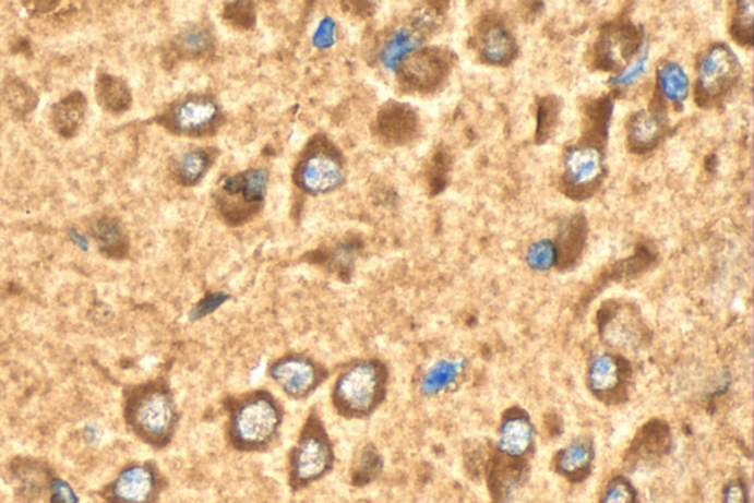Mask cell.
<instances>
[{"mask_svg":"<svg viewBox=\"0 0 754 503\" xmlns=\"http://www.w3.org/2000/svg\"><path fill=\"white\" fill-rule=\"evenodd\" d=\"M123 415L129 430L154 447L170 443L179 421L170 388L159 380L125 388Z\"/></svg>","mask_w":754,"mask_h":503,"instance_id":"1","label":"cell"},{"mask_svg":"<svg viewBox=\"0 0 754 503\" xmlns=\"http://www.w3.org/2000/svg\"><path fill=\"white\" fill-rule=\"evenodd\" d=\"M386 380V369L378 360L349 364L335 383V408L347 418L369 417L382 404Z\"/></svg>","mask_w":754,"mask_h":503,"instance_id":"2","label":"cell"},{"mask_svg":"<svg viewBox=\"0 0 754 503\" xmlns=\"http://www.w3.org/2000/svg\"><path fill=\"white\" fill-rule=\"evenodd\" d=\"M279 402L267 392H254L230 406V438L236 446L261 448L276 438L282 423Z\"/></svg>","mask_w":754,"mask_h":503,"instance_id":"3","label":"cell"},{"mask_svg":"<svg viewBox=\"0 0 754 503\" xmlns=\"http://www.w3.org/2000/svg\"><path fill=\"white\" fill-rule=\"evenodd\" d=\"M743 75L739 58L727 44L707 46L697 58L694 100L703 110H715L726 103Z\"/></svg>","mask_w":754,"mask_h":503,"instance_id":"4","label":"cell"},{"mask_svg":"<svg viewBox=\"0 0 754 503\" xmlns=\"http://www.w3.org/2000/svg\"><path fill=\"white\" fill-rule=\"evenodd\" d=\"M644 27L631 20L627 11L606 23L589 50V67L600 73L619 75L630 69L644 45Z\"/></svg>","mask_w":754,"mask_h":503,"instance_id":"5","label":"cell"},{"mask_svg":"<svg viewBox=\"0 0 754 503\" xmlns=\"http://www.w3.org/2000/svg\"><path fill=\"white\" fill-rule=\"evenodd\" d=\"M597 328L601 342L617 351L646 349L653 338L638 306L631 301H605L597 312Z\"/></svg>","mask_w":754,"mask_h":503,"instance_id":"6","label":"cell"},{"mask_svg":"<svg viewBox=\"0 0 754 503\" xmlns=\"http://www.w3.org/2000/svg\"><path fill=\"white\" fill-rule=\"evenodd\" d=\"M605 149L576 142L564 148L559 190L573 201L596 195L606 178Z\"/></svg>","mask_w":754,"mask_h":503,"instance_id":"7","label":"cell"},{"mask_svg":"<svg viewBox=\"0 0 754 503\" xmlns=\"http://www.w3.org/2000/svg\"><path fill=\"white\" fill-rule=\"evenodd\" d=\"M454 64L456 56L446 48L417 49L397 65L399 85L412 94H432L444 85Z\"/></svg>","mask_w":754,"mask_h":503,"instance_id":"8","label":"cell"},{"mask_svg":"<svg viewBox=\"0 0 754 503\" xmlns=\"http://www.w3.org/2000/svg\"><path fill=\"white\" fill-rule=\"evenodd\" d=\"M267 171L252 169L227 179L217 195L223 217L231 225L246 224L260 212L267 192Z\"/></svg>","mask_w":754,"mask_h":503,"instance_id":"9","label":"cell"},{"mask_svg":"<svg viewBox=\"0 0 754 503\" xmlns=\"http://www.w3.org/2000/svg\"><path fill=\"white\" fill-rule=\"evenodd\" d=\"M634 369L621 354L605 351L593 356L588 363L587 384L589 393L600 404L619 406L630 399Z\"/></svg>","mask_w":754,"mask_h":503,"instance_id":"10","label":"cell"},{"mask_svg":"<svg viewBox=\"0 0 754 503\" xmlns=\"http://www.w3.org/2000/svg\"><path fill=\"white\" fill-rule=\"evenodd\" d=\"M470 48L486 65L508 67L519 57L516 36L507 21L494 11L480 16L471 35Z\"/></svg>","mask_w":754,"mask_h":503,"instance_id":"11","label":"cell"},{"mask_svg":"<svg viewBox=\"0 0 754 503\" xmlns=\"http://www.w3.org/2000/svg\"><path fill=\"white\" fill-rule=\"evenodd\" d=\"M332 465V447L326 431L315 415H311L290 456L292 477L298 483H311L327 472Z\"/></svg>","mask_w":754,"mask_h":503,"instance_id":"12","label":"cell"},{"mask_svg":"<svg viewBox=\"0 0 754 503\" xmlns=\"http://www.w3.org/2000/svg\"><path fill=\"white\" fill-rule=\"evenodd\" d=\"M669 132L668 104L655 91L646 110L634 112L626 121V146L632 154L646 155L661 144Z\"/></svg>","mask_w":754,"mask_h":503,"instance_id":"13","label":"cell"},{"mask_svg":"<svg viewBox=\"0 0 754 503\" xmlns=\"http://www.w3.org/2000/svg\"><path fill=\"white\" fill-rule=\"evenodd\" d=\"M157 493L158 474L153 465L132 464L105 486L103 496L108 503H153Z\"/></svg>","mask_w":754,"mask_h":503,"instance_id":"14","label":"cell"},{"mask_svg":"<svg viewBox=\"0 0 754 503\" xmlns=\"http://www.w3.org/2000/svg\"><path fill=\"white\" fill-rule=\"evenodd\" d=\"M297 178L299 187L310 194H326L343 183V161L334 149L314 146L299 165Z\"/></svg>","mask_w":754,"mask_h":503,"instance_id":"15","label":"cell"},{"mask_svg":"<svg viewBox=\"0 0 754 503\" xmlns=\"http://www.w3.org/2000/svg\"><path fill=\"white\" fill-rule=\"evenodd\" d=\"M218 117L220 110L213 99L195 96L176 104L161 121L179 135L204 136L217 128Z\"/></svg>","mask_w":754,"mask_h":503,"instance_id":"16","label":"cell"},{"mask_svg":"<svg viewBox=\"0 0 754 503\" xmlns=\"http://www.w3.org/2000/svg\"><path fill=\"white\" fill-rule=\"evenodd\" d=\"M672 443L671 426L663 419L653 418L632 439L623 455V464L627 469H635L659 463L672 451Z\"/></svg>","mask_w":754,"mask_h":503,"instance_id":"17","label":"cell"},{"mask_svg":"<svg viewBox=\"0 0 754 503\" xmlns=\"http://www.w3.org/2000/svg\"><path fill=\"white\" fill-rule=\"evenodd\" d=\"M270 376L292 399H306L322 384L323 369L302 356H286L270 368Z\"/></svg>","mask_w":754,"mask_h":503,"instance_id":"18","label":"cell"},{"mask_svg":"<svg viewBox=\"0 0 754 503\" xmlns=\"http://www.w3.org/2000/svg\"><path fill=\"white\" fill-rule=\"evenodd\" d=\"M657 262H659V254H657L655 247L647 241L638 242V244L635 245L634 254L630 255V258L619 260V262L613 263L612 266L606 267V270L594 279V283L589 285L587 291L584 292L579 308H585V306L591 303L608 285L612 283H623V280L637 279L639 276L647 274L648 271H651L653 267L656 266Z\"/></svg>","mask_w":754,"mask_h":503,"instance_id":"19","label":"cell"},{"mask_svg":"<svg viewBox=\"0 0 754 503\" xmlns=\"http://www.w3.org/2000/svg\"><path fill=\"white\" fill-rule=\"evenodd\" d=\"M534 423L529 414L519 406L505 410L501 417L495 451L508 458L529 459L534 451Z\"/></svg>","mask_w":754,"mask_h":503,"instance_id":"20","label":"cell"},{"mask_svg":"<svg viewBox=\"0 0 754 503\" xmlns=\"http://www.w3.org/2000/svg\"><path fill=\"white\" fill-rule=\"evenodd\" d=\"M529 474V459L508 458L492 448L486 477L492 503H507L513 493L525 483Z\"/></svg>","mask_w":754,"mask_h":503,"instance_id":"21","label":"cell"},{"mask_svg":"<svg viewBox=\"0 0 754 503\" xmlns=\"http://www.w3.org/2000/svg\"><path fill=\"white\" fill-rule=\"evenodd\" d=\"M420 120L406 104L387 103L379 111L376 133L387 145H406L419 135Z\"/></svg>","mask_w":754,"mask_h":503,"instance_id":"22","label":"cell"},{"mask_svg":"<svg viewBox=\"0 0 754 503\" xmlns=\"http://www.w3.org/2000/svg\"><path fill=\"white\" fill-rule=\"evenodd\" d=\"M588 232L587 217L581 213L563 221L553 242L555 270L571 272L578 266L587 247Z\"/></svg>","mask_w":754,"mask_h":503,"instance_id":"23","label":"cell"},{"mask_svg":"<svg viewBox=\"0 0 754 503\" xmlns=\"http://www.w3.org/2000/svg\"><path fill=\"white\" fill-rule=\"evenodd\" d=\"M596 447L588 435L573 439L553 456V469L569 483L579 484L591 476Z\"/></svg>","mask_w":754,"mask_h":503,"instance_id":"24","label":"cell"},{"mask_svg":"<svg viewBox=\"0 0 754 503\" xmlns=\"http://www.w3.org/2000/svg\"><path fill=\"white\" fill-rule=\"evenodd\" d=\"M618 91L612 94L588 99L583 105V121H581V144L597 146L606 149L609 140L610 121H612L614 100Z\"/></svg>","mask_w":754,"mask_h":503,"instance_id":"25","label":"cell"},{"mask_svg":"<svg viewBox=\"0 0 754 503\" xmlns=\"http://www.w3.org/2000/svg\"><path fill=\"white\" fill-rule=\"evenodd\" d=\"M86 110L87 99L82 92H73V94L55 104L50 120H52L53 129L57 130L58 135L62 137L77 135L80 128H82L84 116H86Z\"/></svg>","mask_w":754,"mask_h":503,"instance_id":"26","label":"cell"},{"mask_svg":"<svg viewBox=\"0 0 754 503\" xmlns=\"http://www.w3.org/2000/svg\"><path fill=\"white\" fill-rule=\"evenodd\" d=\"M91 235L98 244L100 253L107 258L121 259L128 254V235L117 219L108 216L99 217L92 224Z\"/></svg>","mask_w":754,"mask_h":503,"instance_id":"27","label":"cell"},{"mask_svg":"<svg viewBox=\"0 0 754 503\" xmlns=\"http://www.w3.org/2000/svg\"><path fill=\"white\" fill-rule=\"evenodd\" d=\"M96 98L104 110L109 112L128 111L132 105V92L128 83L116 77V75L100 74L96 81Z\"/></svg>","mask_w":754,"mask_h":503,"instance_id":"28","label":"cell"},{"mask_svg":"<svg viewBox=\"0 0 754 503\" xmlns=\"http://www.w3.org/2000/svg\"><path fill=\"white\" fill-rule=\"evenodd\" d=\"M214 154L211 149H192L177 157L172 163V175L177 182L187 187L200 182L213 165Z\"/></svg>","mask_w":754,"mask_h":503,"instance_id":"29","label":"cell"},{"mask_svg":"<svg viewBox=\"0 0 754 503\" xmlns=\"http://www.w3.org/2000/svg\"><path fill=\"white\" fill-rule=\"evenodd\" d=\"M562 99L554 95L542 96L537 99V129H535V144L544 145L553 137L558 129Z\"/></svg>","mask_w":754,"mask_h":503,"instance_id":"30","label":"cell"},{"mask_svg":"<svg viewBox=\"0 0 754 503\" xmlns=\"http://www.w3.org/2000/svg\"><path fill=\"white\" fill-rule=\"evenodd\" d=\"M657 91L672 104H681L689 95V79L680 65L669 62L657 70Z\"/></svg>","mask_w":754,"mask_h":503,"instance_id":"31","label":"cell"},{"mask_svg":"<svg viewBox=\"0 0 754 503\" xmlns=\"http://www.w3.org/2000/svg\"><path fill=\"white\" fill-rule=\"evenodd\" d=\"M214 41L205 28L193 27L191 31L180 33L175 40L177 56L183 60H201L213 52Z\"/></svg>","mask_w":754,"mask_h":503,"instance_id":"32","label":"cell"},{"mask_svg":"<svg viewBox=\"0 0 754 503\" xmlns=\"http://www.w3.org/2000/svg\"><path fill=\"white\" fill-rule=\"evenodd\" d=\"M16 479L24 496L39 498L41 490L49 488L50 480L44 465L36 459L23 458L15 465Z\"/></svg>","mask_w":754,"mask_h":503,"instance_id":"33","label":"cell"},{"mask_svg":"<svg viewBox=\"0 0 754 503\" xmlns=\"http://www.w3.org/2000/svg\"><path fill=\"white\" fill-rule=\"evenodd\" d=\"M2 98L12 112L20 116H27L35 110L37 95L32 87L25 85L19 77H8L3 82Z\"/></svg>","mask_w":754,"mask_h":503,"instance_id":"34","label":"cell"},{"mask_svg":"<svg viewBox=\"0 0 754 503\" xmlns=\"http://www.w3.org/2000/svg\"><path fill=\"white\" fill-rule=\"evenodd\" d=\"M732 12L730 19V36L737 45L743 48H752L753 46V2L749 0H740V2L732 3Z\"/></svg>","mask_w":754,"mask_h":503,"instance_id":"35","label":"cell"},{"mask_svg":"<svg viewBox=\"0 0 754 503\" xmlns=\"http://www.w3.org/2000/svg\"><path fill=\"white\" fill-rule=\"evenodd\" d=\"M462 372L460 362H448L442 360L435 367L429 369L421 380V392L424 394H436L442 390L448 388L458 379Z\"/></svg>","mask_w":754,"mask_h":503,"instance_id":"36","label":"cell"},{"mask_svg":"<svg viewBox=\"0 0 754 503\" xmlns=\"http://www.w3.org/2000/svg\"><path fill=\"white\" fill-rule=\"evenodd\" d=\"M451 170V155L445 148H438L428 169L429 194L438 195L445 190Z\"/></svg>","mask_w":754,"mask_h":503,"instance_id":"37","label":"cell"},{"mask_svg":"<svg viewBox=\"0 0 754 503\" xmlns=\"http://www.w3.org/2000/svg\"><path fill=\"white\" fill-rule=\"evenodd\" d=\"M600 503H638V492L625 476H614L602 489Z\"/></svg>","mask_w":754,"mask_h":503,"instance_id":"38","label":"cell"},{"mask_svg":"<svg viewBox=\"0 0 754 503\" xmlns=\"http://www.w3.org/2000/svg\"><path fill=\"white\" fill-rule=\"evenodd\" d=\"M492 448H494V444L488 442V440H483V442L471 444L469 451H466L465 464L470 477L476 479V477L486 476L488 463H490L492 455Z\"/></svg>","mask_w":754,"mask_h":503,"instance_id":"39","label":"cell"},{"mask_svg":"<svg viewBox=\"0 0 754 503\" xmlns=\"http://www.w3.org/2000/svg\"><path fill=\"white\" fill-rule=\"evenodd\" d=\"M227 23L239 28V31H250L255 24V5L251 2L230 3L225 10Z\"/></svg>","mask_w":754,"mask_h":503,"instance_id":"40","label":"cell"},{"mask_svg":"<svg viewBox=\"0 0 754 503\" xmlns=\"http://www.w3.org/2000/svg\"><path fill=\"white\" fill-rule=\"evenodd\" d=\"M526 262L535 271H549L554 267V249L551 241L535 242L526 255Z\"/></svg>","mask_w":754,"mask_h":503,"instance_id":"41","label":"cell"},{"mask_svg":"<svg viewBox=\"0 0 754 503\" xmlns=\"http://www.w3.org/2000/svg\"><path fill=\"white\" fill-rule=\"evenodd\" d=\"M382 467L381 456L372 447L366 448L361 454L360 464H358V477L360 480H372Z\"/></svg>","mask_w":754,"mask_h":503,"instance_id":"42","label":"cell"},{"mask_svg":"<svg viewBox=\"0 0 754 503\" xmlns=\"http://www.w3.org/2000/svg\"><path fill=\"white\" fill-rule=\"evenodd\" d=\"M48 490L50 503H79L77 494L65 480H50Z\"/></svg>","mask_w":754,"mask_h":503,"instance_id":"43","label":"cell"},{"mask_svg":"<svg viewBox=\"0 0 754 503\" xmlns=\"http://www.w3.org/2000/svg\"><path fill=\"white\" fill-rule=\"evenodd\" d=\"M720 503H750L747 483L743 479L731 480L723 488Z\"/></svg>","mask_w":754,"mask_h":503,"instance_id":"44","label":"cell"},{"mask_svg":"<svg viewBox=\"0 0 754 503\" xmlns=\"http://www.w3.org/2000/svg\"><path fill=\"white\" fill-rule=\"evenodd\" d=\"M356 259V250L352 245H340L339 249L332 251L331 264L338 272H347Z\"/></svg>","mask_w":754,"mask_h":503,"instance_id":"45","label":"cell"},{"mask_svg":"<svg viewBox=\"0 0 754 503\" xmlns=\"http://www.w3.org/2000/svg\"><path fill=\"white\" fill-rule=\"evenodd\" d=\"M227 297L223 295H211L208 297H205V299L200 301L196 308L193 309V320H200V318H204L206 316V314L214 312V310L220 308V306L225 303Z\"/></svg>","mask_w":754,"mask_h":503,"instance_id":"46","label":"cell"},{"mask_svg":"<svg viewBox=\"0 0 754 503\" xmlns=\"http://www.w3.org/2000/svg\"><path fill=\"white\" fill-rule=\"evenodd\" d=\"M335 25L331 20L324 21L322 27L319 28L318 36H315V44L319 46L331 45L334 41Z\"/></svg>","mask_w":754,"mask_h":503,"instance_id":"47","label":"cell"}]
</instances>
